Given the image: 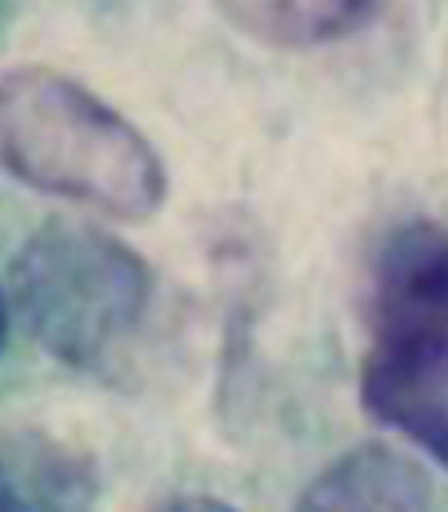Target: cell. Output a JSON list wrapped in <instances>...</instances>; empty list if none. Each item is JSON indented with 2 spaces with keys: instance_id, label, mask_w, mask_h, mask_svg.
Wrapping results in <instances>:
<instances>
[{
  "instance_id": "obj_1",
  "label": "cell",
  "mask_w": 448,
  "mask_h": 512,
  "mask_svg": "<svg viewBox=\"0 0 448 512\" xmlns=\"http://www.w3.org/2000/svg\"><path fill=\"white\" fill-rule=\"evenodd\" d=\"M0 164L28 188L144 220L168 196L160 152L92 88L52 68L0 76Z\"/></svg>"
},
{
  "instance_id": "obj_2",
  "label": "cell",
  "mask_w": 448,
  "mask_h": 512,
  "mask_svg": "<svg viewBox=\"0 0 448 512\" xmlns=\"http://www.w3.org/2000/svg\"><path fill=\"white\" fill-rule=\"evenodd\" d=\"M360 400L368 416L448 468V224L440 220H404L376 248Z\"/></svg>"
},
{
  "instance_id": "obj_3",
  "label": "cell",
  "mask_w": 448,
  "mask_h": 512,
  "mask_svg": "<svg viewBox=\"0 0 448 512\" xmlns=\"http://www.w3.org/2000/svg\"><path fill=\"white\" fill-rule=\"evenodd\" d=\"M12 312L28 336L72 368H100L140 328L152 300L148 264L112 232L48 220L12 256Z\"/></svg>"
},
{
  "instance_id": "obj_4",
  "label": "cell",
  "mask_w": 448,
  "mask_h": 512,
  "mask_svg": "<svg viewBox=\"0 0 448 512\" xmlns=\"http://www.w3.org/2000/svg\"><path fill=\"white\" fill-rule=\"evenodd\" d=\"M292 512H436V492L400 448L356 444L300 492Z\"/></svg>"
},
{
  "instance_id": "obj_5",
  "label": "cell",
  "mask_w": 448,
  "mask_h": 512,
  "mask_svg": "<svg viewBox=\"0 0 448 512\" xmlns=\"http://www.w3.org/2000/svg\"><path fill=\"white\" fill-rule=\"evenodd\" d=\"M96 492L88 456L32 428H0V512H96Z\"/></svg>"
},
{
  "instance_id": "obj_6",
  "label": "cell",
  "mask_w": 448,
  "mask_h": 512,
  "mask_svg": "<svg viewBox=\"0 0 448 512\" xmlns=\"http://www.w3.org/2000/svg\"><path fill=\"white\" fill-rule=\"evenodd\" d=\"M224 16L252 40L272 48H320L364 32L380 8L348 0H248L224 4Z\"/></svg>"
},
{
  "instance_id": "obj_7",
  "label": "cell",
  "mask_w": 448,
  "mask_h": 512,
  "mask_svg": "<svg viewBox=\"0 0 448 512\" xmlns=\"http://www.w3.org/2000/svg\"><path fill=\"white\" fill-rule=\"evenodd\" d=\"M152 512H236V508L216 500V496H176V500L156 504Z\"/></svg>"
},
{
  "instance_id": "obj_8",
  "label": "cell",
  "mask_w": 448,
  "mask_h": 512,
  "mask_svg": "<svg viewBox=\"0 0 448 512\" xmlns=\"http://www.w3.org/2000/svg\"><path fill=\"white\" fill-rule=\"evenodd\" d=\"M8 320H12V308H8V300H4V292H0V348H4V340H8Z\"/></svg>"
}]
</instances>
